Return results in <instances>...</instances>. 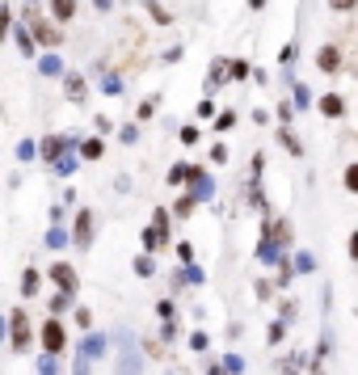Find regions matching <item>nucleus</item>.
Segmentation results:
<instances>
[{"instance_id":"obj_1","label":"nucleus","mask_w":358,"mask_h":375,"mask_svg":"<svg viewBox=\"0 0 358 375\" xmlns=\"http://www.w3.org/2000/svg\"><path fill=\"white\" fill-rule=\"evenodd\" d=\"M9 350H13V354H30V350H34V325H30L26 308H13V312H9Z\"/></svg>"},{"instance_id":"obj_2","label":"nucleus","mask_w":358,"mask_h":375,"mask_svg":"<svg viewBox=\"0 0 358 375\" xmlns=\"http://www.w3.org/2000/svg\"><path fill=\"white\" fill-rule=\"evenodd\" d=\"M39 341H43L46 354H63L68 350V325L59 317H46L43 325H39Z\"/></svg>"},{"instance_id":"obj_3","label":"nucleus","mask_w":358,"mask_h":375,"mask_svg":"<svg viewBox=\"0 0 358 375\" xmlns=\"http://www.w3.org/2000/svg\"><path fill=\"white\" fill-rule=\"evenodd\" d=\"M30 30H34L39 47H46V51H59V43H63V26L55 17H30Z\"/></svg>"},{"instance_id":"obj_4","label":"nucleus","mask_w":358,"mask_h":375,"mask_svg":"<svg viewBox=\"0 0 358 375\" xmlns=\"http://www.w3.org/2000/svg\"><path fill=\"white\" fill-rule=\"evenodd\" d=\"M72 148H76V140H72V135H46V140L39 143V156H43L46 165H59V160H63Z\"/></svg>"},{"instance_id":"obj_5","label":"nucleus","mask_w":358,"mask_h":375,"mask_svg":"<svg viewBox=\"0 0 358 375\" xmlns=\"http://www.w3.org/2000/svg\"><path fill=\"white\" fill-rule=\"evenodd\" d=\"M194 202H207L211 194H215V182H211V173H203V165H190V190H185Z\"/></svg>"},{"instance_id":"obj_6","label":"nucleus","mask_w":358,"mask_h":375,"mask_svg":"<svg viewBox=\"0 0 358 375\" xmlns=\"http://www.w3.org/2000/svg\"><path fill=\"white\" fill-rule=\"evenodd\" d=\"M51 282L59 287V291H81V274H76V266L72 262H51Z\"/></svg>"},{"instance_id":"obj_7","label":"nucleus","mask_w":358,"mask_h":375,"mask_svg":"<svg viewBox=\"0 0 358 375\" xmlns=\"http://www.w3.org/2000/svg\"><path fill=\"white\" fill-rule=\"evenodd\" d=\"M342 59H346V55H342L337 43H324V47L316 51V68H320L324 76H337V72H342Z\"/></svg>"},{"instance_id":"obj_8","label":"nucleus","mask_w":358,"mask_h":375,"mask_svg":"<svg viewBox=\"0 0 358 375\" xmlns=\"http://www.w3.org/2000/svg\"><path fill=\"white\" fill-rule=\"evenodd\" d=\"M93 224H97V215H93L89 207L76 211V228H72V245H76V249H89L93 245Z\"/></svg>"},{"instance_id":"obj_9","label":"nucleus","mask_w":358,"mask_h":375,"mask_svg":"<svg viewBox=\"0 0 358 375\" xmlns=\"http://www.w3.org/2000/svg\"><path fill=\"white\" fill-rule=\"evenodd\" d=\"M59 81H63V93H68L72 106H85V97H89V81H85L81 72H63Z\"/></svg>"},{"instance_id":"obj_10","label":"nucleus","mask_w":358,"mask_h":375,"mask_svg":"<svg viewBox=\"0 0 358 375\" xmlns=\"http://www.w3.org/2000/svg\"><path fill=\"white\" fill-rule=\"evenodd\" d=\"M316 110H320V118H329V123H333V118H342V114H346V97H342V93H320V97H316Z\"/></svg>"},{"instance_id":"obj_11","label":"nucleus","mask_w":358,"mask_h":375,"mask_svg":"<svg viewBox=\"0 0 358 375\" xmlns=\"http://www.w3.org/2000/svg\"><path fill=\"white\" fill-rule=\"evenodd\" d=\"M46 4H51V17H55L59 26H72L76 13H81V0H46Z\"/></svg>"},{"instance_id":"obj_12","label":"nucleus","mask_w":358,"mask_h":375,"mask_svg":"<svg viewBox=\"0 0 358 375\" xmlns=\"http://www.w3.org/2000/svg\"><path fill=\"white\" fill-rule=\"evenodd\" d=\"M262 236H266V240H274V245H287V240H291V224H287V220H270V215H266Z\"/></svg>"},{"instance_id":"obj_13","label":"nucleus","mask_w":358,"mask_h":375,"mask_svg":"<svg viewBox=\"0 0 358 375\" xmlns=\"http://www.w3.org/2000/svg\"><path fill=\"white\" fill-rule=\"evenodd\" d=\"M39 72H43L46 81H55V76H63L68 68H63V59H59V51H46V55H39Z\"/></svg>"},{"instance_id":"obj_14","label":"nucleus","mask_w":358,"mask_h":375,"mask_svg":"<svg viewBox=\"0 0 358 375\" xmlns=\"http://www.w3.org/2000/svg\"><path fill=\"white\" fill-rule=\"evenodd\" d=\"M72 308H76V295H72V291H55L51 304H46L51 317H63V312H72Z\"/></svg>"},{"instance_id":"obj_15","label":"nucleus","mask_w":358,"mask_h":375,"mask_svg":"<svg viewBox=\"0 0 358 375\" xmlns=\"http://www.w3.org/2000/svg\"><path fill=\"white\" fill-rule=\"evenodd\" d=\"M224 81H232V76H227V55H215V59H211V72H207V89H220Z\"/></svg>"},{"instance_id":"obj_16","label":"nucleus","mask_w":358,"mask_h":375,"mask_svg":"<svg viewBox=\"0 0 358 375\" xmlns=\"http://www.w3.org/2000/svg\"><path fill=\"white\" fill-rule=\"evenodd\" d=\"M39 287H43V274H39L34 266H26V270H21V299H34Z\"/></svg>"},{"instance_id":"obj_17","label":"nucleus","mask_w":358,"mask_h":375,"mask_svg":"<svg viewBox=\"0 0 358 375\" xmlns=\"http://www.w3.org/2000/svg\"><path fill=\"white\" fill-rule=\"evenodd\" d=\"M106 156V135H89L81 143V160H101Z\"/></svg>"},{"instance_id":"obj_18","label":"nucleus","mask_w":358,"mask_h":375,"mask_svg":"<svg viewBox=\"0 0 358 375\" xmlns=\"http://www.w3.org/2000/svg\"><path fill=\"white\" fill-rule=\"evenodd\" d=\"M143 9H148V17H152L156 26H173V9H165L160 0H143Z\"/></svg>"},{"instance_id":"obj_19","label":"nucleus","mask_w":358,"mask_h":375,"mask_svg":"<svg viewBox=\"0 0 358 375\" xmlns=\"http://www.w3.org/2000/svg\"><path fill=\"white\" fill-rule=\"evenodd\" d=\"M291 101H295V110H312V106H316L312 89H308L304 81H295V85H291Z\"/></svg>"},{"instance_id":"obj_20","label":"nucleus","mask_w":358,"mask_h":375,"mask_svg":"<svg viewBox=\"0 0 358 375\" xmlns=\"http://www.w3.org/2000/svg\"><path fill=\"white\" fill-rule=\"evenodd\" d=\"M278 143H282V148H287V152H291V156H304V143L295 140V131H291V127H287V123H282V127H278Z\"/></svg>"},{"instance_id":"obj_21","label":"nucleus","mask_w":358,"mask_h":375,"mask_svg":"<svg viewBox=\"0 0 358 375\" xmlns=\"http://www.w3.org/2000/svg\"><path fill=\"white\" fill-rule=\"evenodd\" d=\"M97 72H101V89H106V97H123V81H118L114 72H106L101 63H97Z\"/></svg>"},{"instance_id":"obj_22","label":"nucleus","mask_w":358,"mask_h":375,"mask_svg":"<svg viewBox=\"0 0 358 375\" xmlns=\"http://www.w3.org/2000/svg\"><path fill=\"white\" fill-rule=\"evenodd\" d=\"M304 367H308V354H304V350H295V354H287V359H282V371H287V375H300Z\"/></svg>"},{"instance_id":"obj_23","label":"nucleus","mask_w":358,"mask_h":375,"mask_svg":"<svg viewBox=\"0 0 358 375\" xmlns=\"http://www.w3.org/2000/svg\"><path fill=\"white\" fill-rule=\"evenodd\" d=\"M232 127H236V110H220V114L211 118V131H220V135L232 131Z\"/></svg>"},{"instance_id":"obj_24","label":"nucleus","mask_w":358,"mask_h":375,"mask_svg":"<svg viewBox=\"0 0 358 375\" xmlns=\"http://www.w3.org/2000/svg\"><path fill=\"white\" fill-rule=\"evenodd\" d=\"M227 76H232V81H249V76H253L249 59H227Z\"/></svg>"},{"instance_id":"obj_25","label":"nucleus","mask_w":358,"mask_h":375,"mask_svg":"<svg viewBox=\"0 0 358 375\" xmlns=\"http://www.w3.org/2000/svg\"><path fill=\"white\" fill-rule=\"evenodd\" d=\"M135 274H139V279H152V274H156V262H152V253H139V257H135Z\"/></svg>"},{"instance_id":"obj_26","label":"nucleus","mask_w":358,"mask_h":375,"mask_svg":"<svg viewBox=\"0 0 358 375\" xmlns=\"http://www.w3.org/2000/svg\"><path fill=\"white\" fill-rule=\"evenodd\" d=\"M181 143H185V148H194V143L203 140V127H198V123H185V127H181V135H178Z\"/></svg>"},{"instance_id":"obj_27","label":"nucleus","mask_w":358,"mask_h":375,"mask_svg":"<svg viewBox=\"0 0 358 375\" xmlns=\"http://www.w3.org/2000/svg\"><path fill=\"white\" fill-rule=\"evenodd\" d=\"M282 337H287V321H274L266 329V346H282Z\"/></svg>"},{"instance_id":"obj_28","label":"nucleus","mask_w":358,"mask_h":375,"mask_svg":"<svg viewBox=\"0 0 358 375\" xmlns=\"http://www.w3.org/2000/svg\"><path fill=\"white\" fill-rule=\"evenodd\" d=\"M295 270H300V274H316V257L308 253V249H304V253H295Z\"/></svg>"},{"instance_id":"obj_29","label":"nucleus","mask_w":358,"mask_h":375,"mask_svg":"<svg viewBox=\"0 0 358 375\" xmlns=\"http://www.w3.org/2000/svg\"><path fill=\"white\" fill-rule=\"evenodd\" d=\"M342 186L350 190V194H358V160H350V165H346V173H342Z\"/></svg>"},{"instance_id":"obj_30","label":"nucleus","mask_w":358,"mask_h":375,"mask_svg":"<svg viewBox=\"0 0 358 375\" xmlns=\"http://www.w3.org/2000/svg\"><path fill=\"white\" fill-rule=\"evenodd\" d=\"M156 317H160V321H173V317H178V304H173V299H156Z\"/></svg>"},{"instance_id":"obj_31","label":"nucleus","mask_w":358,"mask_h":375,"mask_svg":"<svg viewBox=\"0 0 358 375\" xmlns=\"http://www.w3.org/2000/svg\"><path fill=\"white\" fill-rule=\"evenodd\" d=\"M295 55H300V47H295V43H287V47L278 51V63H282V68L291 72V63H295Z\"/></svg>"},{"instance_id":"obj_32","label":"nucleus","mask_w":358,"mask_h":375,"mask_svg":"<svg viewBox=\"0 0 358 375\" xmlns=\"http://www.w3.org/2000/svg\"><path fill=\"white\" fill-rule=\"evenodd\" d=\"M194 207H198V202H194V198L185 194V198H178V202H173V215H178V220H185V215H190Z\"/></svg>"},{"instance_id":"obj_33","label":"nucleus","mask_w":358,"mask_h":375,"mask_svg":"<svg viewBox=\"0 0 358 375\" xmlns=\"http://www.w3.org/2000/svg\"><path fill=\"white\" fill-rule=\"evenodd\" d=\"M207 346H211V337L198 329V333H190V350H198V354H207Z\"/></svg>"},{"instance_id":"obj_34","label":"nucleus","mask_w":358,"mask_h":375,"mask_svg":"<svg viewBox=\"0 0 358 375\" xmlns=\"http://www.w3.org/2000/svg\"><path fill=\"white\" fill-rule=\"evenodd\" d=\"M152 224L169 236V224H173V220H169V211H165V207H156V211H152Z\"/></svg>"},{"instance_id":"obj_35","label":"nucleus","mask_w":358,"mask_h":375,"mask_svg":"<svg viewBox=\"0 0 358 375\" xmlns=\"http://www.w3.org/2000/svg\"><path fill=\"white\" fill-rule=\"evenodd\" d=\"M169 182H173V186L190 182V165H173V169H169Z\"/></svg>"},{"instance_id":"obj_36","label":"nucleus","mask_w":358,"mask_h":375,"mask_svg":"<svg viewBox=\"0 0 358 375\" xmlns=\"http://www.w3.org/2000/svg\"><path fill=\"white\" fill-rule=\"evenodd\" d=\"M215 114H220V106H215L211 97H203V101H198V118H215Z\"/></svg>"},{"instance_id":"obj_37","label":"nucleus","mask_w":358,"mask_h":375,"mask_svg":"<svg viewBox=\"0 0 358 375\" xmlns=\"http://www.w3.org/2000/svg\"><path fill=\"white\" fill-rule=\"evenodd\" d=\"M76 165H81V160H72V156H63V160L55 165V173H59V178H72V173H76Z\"/></svg>"},{"instance_id":"obj_38","label":"nucleus","mask_w":358,"mask_h":375,"mask_svg":"<svg viewBox=\"0 0 358 375\" xmlns=\"http://www.w3.org/2000/svg\"><path fill=\"white\" fill-rule=\"evenodd\" d=\"M224 367H227V375H245V359H240V354H227Z\"/></svg>"},{"instance_id":"obj_39","label":"nucleus","mask_w":358,"mask_h":375,"mask_svg":"<svg viewBox=\"0 0 358 375\" xmlns=\"http://www.w3.org/2000/svg\"><path fill=\"white\" fill-rule=\"evenodd\" d=\"M55 359H59V354H46L43 350V359H39V375H55Z\"/></svg>"},{"instance_id":"obj_40","label":"nucleus","mask_w":358,"mask_h":375,"mask_svg":"<svg viewBox=\"0 0 358 375\" xmlns=\"http://www.w3.org/2000/svg\"><path fill=\"white\" fill-rule=\"evenodd\" d=\"M93 131H97V135H110V131H114V123H110L106 114H97V118H93Z\"/></svg>"},{"instance_id":"obj_41","label":"nucleus","mask_w":358,"mask_h":375,"mask_svg":"<svg viewBox=\"0 0 358 375\" xmlns=\"http://www.w3.org/2000/svg\"><path fill=\"white\" fill-rule=\"evenodd\" d=\"M329 9H333V13H354L358 0H329Z\"/></svg>"},{"instance_id":"obj_42","label":"nucleus","mask_w":358,"mask_h":375,"mask_svg":"<svg viewBox=\"0 0 358 375\" xmlns=\"http://www.w3.org/2000/svg\"><path fill=\"white\" fill-rule=\"evenodd\" d=\"M63 240H68L63 228H51V232H46V245H51V249H63Z\"/></svg>"},{"instance_id":"obj_43","label":"nucleus","mask_w":358,"mask_h":375,"mask_svg":"<svg viewBox=\"0 0 358 375\" xmlns=\"http://www.w3.org/2000/svg\"><path fill=\"white\" fill-rule=\"evenodd\" d=\"M160 341H169V346L178 341V325H173V321H165V325H160Z\"/></svg>"},{"instance_id":"obj_44","label":"nucleus","mask_w":358,"mask_h":375,"mask_svg":"<svg viewBox=\"0 0 358 375\" xmlns=\"http://www.w3.org/2000/svg\"><path fill=\"white\" fill-rule=\"evenodd\" d=\"M85 350H89V354H101V350H106V337H97V333H89V341H85Z\"/></svg>"},{"instance_id":"obj_45","label":"nucleus","mask_w":358,"mask_h":375,"mask_svg":"<svg viewBox=\"0 0 358 375\" xmlns=\"http://www.w3.org/2000/svg\"><path fill=\"white\" fill-rule=\"evenodd\" d=\"M76 325L85 329V333L93 329V312H89V308H76Z\"/></svg>"},{"instance_id":"obj_46","label":"nucleus","mask_w":358,"mask_h":375,"mask_svg":"<svg viewBox=\"0 0 358 375\" xmlns=\"http://www.w3.org/2000/svg\"><path fill=\"white\" fill-rule=\"evenodd\" d=\"M227 160V148L224 143H215V148H211V165H224Z\"/></svg>"},{"instance_id":"obj_47","label":"nucleus","mask_w":358,"mask_h":375,"mask_svg":"<svg viewBox=\"0 0 358 375\" xmlns=\"http://www.w3.org/2000/svg\"><path fill=\"white\" fill-rule=\"evenodd\" d=\"M178 257L190 266V262H194V245H185V240H181V245H178Z\"/></svg>"},{"instance_id":"obj_48","label":"nucleus","mask_w":358,"mask_h":375,"mask_svg":"<svg viewBox=\"0 0 358 375\" xmlns=\"http://www.w3.org/2000/svg\"><path fill=\"white\" fill-rule=\"evenodd\" d=\"M152 114H156V97H148V101L139 106V118H152Z\"/></svg>"},{"instance_id":"obj_49","label":"nucleus","mask_w":358,"mask_h":375,"mask_svg":"<svg viewBox=\"0 0 358 375\" xmlns=\"http://www.w3.org/2000/svg\"><path fill=\"white\" fill-rule=\"evenodd\" d=\"M346 253H350V262H358V228L350 232V245H346Z\"/></svg>"},{"instance_id":"obj_50","label":"nucleus","mask_w":358,"mask_h":375,"mask_svg":"<svg viewBox=\"0 0 358 375\" xmlns=\"http://www.w3.org/2000/svg\"><path fill=\"white\" fill-rule=\"evenodd\" d=\"M257 299H274V287H270V282H257Z\"/></svg>"},{"instance_id":"obj_51","label":"nucleus","mask_w":358,"mask_h":375,"mask_svg":"<svg viewBox=\"0 0 358 375\" xmlns=\"http://www.w3.org/2000/svg\"><path fill=\"white\" fill-rule=\"evenodd\" d=\"M139 140V127H123V143H135Z\"/></svg>"},{"instance_id":"obj_52","label":"nucleus","mask_w":358,"mask_h":375,"mask_svg":"<svg viewBox=\"0 0 358 375\" xmlns=\"http://www.w3.org/2000/svg\"><path fill=\"white\" fill-rule=\"evenodd\" d=\"M93 9H97V13H110V9H114V0H93Z\"/></svg>"},{"instance_id":"obj_53","label":"nucleus","mask_w":358,"mask_h":375,"mask_svg":"<svg viewBox=\"0 0 358 375\" xmlns=\"http://www.w3.org/2000/svg\"><path fill=\"white\" fill-rule=\"evenodd\" d=\"M245 4H249L253 13H266V4H270V0H245Z\"/></svg>"},{"instance_id":"obj_54","label":"nucleus","mask_w":358,"mask_h":375,"mask_svg":"<svg viewBox=\"0 0 358 375\" xmlns=\"http://www.w3.org/2000/svg\"><path fill=\"white\" fill-rule=\"evenodd\" d=\"M207 375H227V367H220V363H211V367H207Z\"/></svg>"},{"instance_id":"obj_55","label":"nucleus","mask_w":358,"mask_h":375,"mask_svg":"<svg viewBox=\"0 0 358 375\" xmlns=\"http://www.w3.org/2000/svg\"><path fill=\"white\" fill-rule=\"evenodd\" d=\"M312 375H324V367H320V363H312Z\"/></svg>"},{"instance_id":"obj_56","label":"nucleus","mask_w":358,"mask_h":375,"mask_svg":"<svg viewBox=\"0 0 358 375\" xmlns=\"http://www.w3.org/2000/svg\"><path fill=\"white\" fill-rule=\"evenodd\" d=\"M30 4H39V0H30Z\"/></svg>"}]
</instances>
